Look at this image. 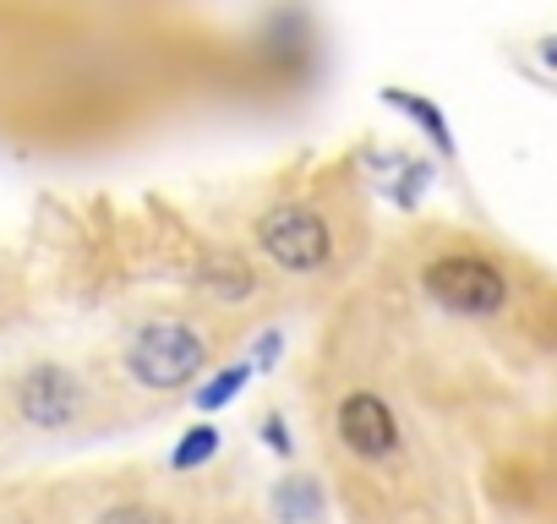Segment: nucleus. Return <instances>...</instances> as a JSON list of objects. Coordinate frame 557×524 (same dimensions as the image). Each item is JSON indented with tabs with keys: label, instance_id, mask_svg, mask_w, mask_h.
Masks as SVG:
<instances>
[{
	"label": "nucleus",
	"instance_id": "f257e3e1",
	"mask_svg": "<svg viewBox=\"0 0 557 524\" xmlns=\"http://www.w3.org/2000/svg\"><path fill=\"white\" fill-rule=\"evenodd\" d=\"M426 296L454 312V317H497L508 307V279L497 262L475 257V251H448V257H432L426 274H421Z\"/></svg>",
	"mask_w": 557,
	"mask_h": 524
},
{
	"label": "nucleus",
	"instance_id": "f03ea898",
	"mask_svg": "<svg viewBox=\"0 0 557 524\" xmlns=\"http://www.w3.org/2000/svg\"><path fill=\"white\" fill-rule=\"evenodd\" d=\"M126 366H132V377H137L143 388L170 394V388H186V383L208 366V345H202V334H197L191 323L164 317V323H148V328L126 345Z\"/></svg>",
	"mask_w": 557,
	"mask_h": 524
},
{
	"label": "nucleus",
	"instance_id": "7ed1b4c3",
	"mask_svg": "<svg viewBox=\"0 0 557 524\" xmlns=\"http://www.w3.org/2000/svg\"><path fill=\"white\" fill-rule=\"evenodd\" d=\"M257 246H262L268 262H278L285 274H323L329 257H334L329 219H323L318 208H301V202H285V208L262 213Z\"/></svg>",
	"mask_w": 557,
	"mask_h": 524
},
{
	"label": "nucleus",
	"instance_id": "20e7f679",
	"mask_svg": "<svg viewBox=\"0 0 557 524\" xmlns=\"http://www.w3.org/2000/svg\"><path fill=\"white\" fill-rule=\"evenodd\" d=\"M17 410H23L28 426L61 432V426H72L77 410H83V383H77L66 366L45 361V366H34V372L17 383Z\"/></svg>",
	"mask_w": 557,
	"mask_h": 524
},
{
	"label": "nucleus",
	"instance_id": "39448f33",
	"mask_svg": "<svg viewBox=\"0 0 557 524\" xmlns=\"http://www.w3.org/2000/svg\"><path fill=\"white\" fill-rule=\"evenodd\" d=\"M339 442L356 453V459H388V453H399V421H394V410H388V399H377V394H350L345 404H339Z\"/></svg>",
	"mask_w": 557,
	"mask_h": 524
},
{
	"label": "nucleus",
	"instance_id": "423d86ee",
	"mask_svg": "<svg viewBox=\"0 0 557 524\" xmlns=\"http://www.w3.org/2000/svg\"><path fill=\"white\" fill-rule=\"evenodd\" d=\"M383 104L388 110H399V115H410L426 137H432V148L437 153H454V132H448V115L432 104V99H421V93H405V88H383Z\"/></svg>",
	"mask_w": 557,
	"mask_h": 524
},
{
	"label": "nucleus",
	"instance_id": "0eeeda50",
	"mask_svg": "<svg viewBox=\"0 0 557 524\" xmlns=\"http://www.w3.org/2000/svg\"><path fill=\"white\" fill-rule=\"evenodd\" d=\"M273 513H278V524H318V519H323V491H318V481H307V475L278 481Z\"/></svg>",
	"mask_w": 557,
	"mask_h": 524
},
{
	"label": "nucleus",
	"instance_id": "6e6552de",
	"mask_svg": "<svg viewBox=\"0 0 557 524\" xmlns=\"http://www.w3.org/2000/svg\"><path fill=\"white\" fill-rule=\"evenodd\" d=\"M213 453H219V426H208V421H202V426L181 432V442L170 448V470H181V475H186V470H202Z\"/></svg>",
	"mask_w": 557,
	"mask_h": 524
},
{
	"label": "nucleus",
	"instance_id": "1a4fd4ad",
	"mask_svg": "<svg viewBox=\"0 0 557 524\" xmlns=\"http://www.w3.org/2000/svg\"><path fill=\"white\" fill-rule=\"evenodd\" d=\"M246 383H251V366H246V361H240V366H224L219 377H208V383L191 394V404H197L202 415H213V410H224V404H230V399H235Z\"/></svg>",
	"mask_w": 557,
	"mask_h": 524
},
{
	"label": "nucleus",
	"instance_id": "9d476101",
	"mask_svg": "<svg viewBox=\"0 0 557 524\" xmlns=\"http://www.w3.org/2000/svg\"><path fill=\"white\" fill-rule=\"evenodd\" d=\"M99 524H175V519L159 513V508H148V502H121V508H110Z\"/></svg>",
	"mask_w": 557,
	"mask_h": 524
},
{
	"label": "nucleus",
	"instance_id": "9b49d317",
	"mask_svg": "<svg viewBox=\"0 0 557 524\" xmlns=\"http://www.w3.org/2000/svg\"><path fill=\"white\" fill-rule=\"evenodd\" d=\"M278 350H285V334H278V328H268V334L251 345V372H268V366L278 361Z\"/></svg>",
	"mask_w": 557,
	"mask_h": 524
},
{
	"label": "nucleus",
	"instance_id": "f8f14e48",
	"mask_svg": "<svg viewBox=\"0 0 557 524\" xmlns=\"http://www.w3.org/2000/svg\"><path fill=\"white\" fill-rule=\"evenodd\" d=\"M262 442L273 448V453H290L296 442H290V426H285V415H268L262 421Z\"/></svg>",
	"mask_w": 557,
	"mask_h": 524
},
{
	"label": "nucleus",
	"instance_id": "ddd939ff",
	"mask_svg": "<svg viewBox=\"0 0 557 524\" xmlns=\"http://www.w3.org/2000/svg\"><path fill=\"white\" fill-rule=\"evenodd\" d=\"M535 55H541V66H546V72H557V34H546V39L535 45Z\"/></svg>",
	"mask_w": 557,
	"mask_h": 524
}]
</instances>
